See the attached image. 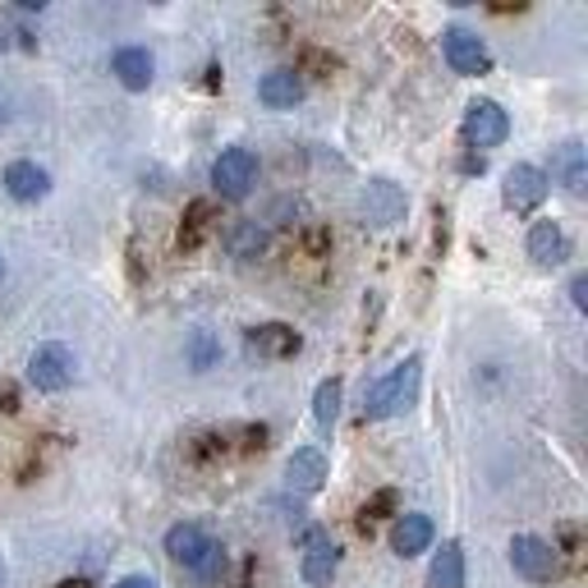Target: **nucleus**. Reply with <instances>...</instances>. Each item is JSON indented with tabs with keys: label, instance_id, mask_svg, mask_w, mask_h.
Instances as JSON below:
<instances>
[{
	"label": "nucleus",
	"instance_id": "1",
	"mask_svg": "<svg viewBox=\"0 0 588 588\" xmlns=\"http://www.w3.org/2000/svg\"><path fill=\"white\" fill-rule=\"evenodd\" d=\"M419 381H423V359H419V354H409L404 364H396L364 396V414L368 419H396V414H404V409L419 400Z\"/></svg>",
	"mask_w": 588,
	"mask_h": 588
},
{
	"label": "nucleus",
	"instance_id": "2",
	"mask_svg": "<svg viewBox=\"0 0 588 588\" xmlns=\"http://www.w3.org/2000/svg\"><path fill=\"white\" fill-rule=\"evenodd\" d=\"M166 556L175 561V566L198 570V575H208V579H217V575L225 570V552H221L198 524H175V529L166 533Z\"/></svg>",
	"mask_w": 588,
	"mask_h": 588
},
{
	"label": "nucleus",
	"instance_id": "3",
	"mask_svg": "<svg viewBox=\"0 0 588 588\" xmlns=\"http://www.w3.org/2000/svg\"><path fill=\"white\" fill-rule=\"evenodd\" d=\"M212 185H217V193L230 198V202L248 198V189L258 185V157H253L248 147H225L221 157L212 162Z\"/></svg>",
	"mask_w": 588,
	"mask_h": 588
},
{
	"label": "nucleus",
	"instance_id": "4",
	"mask_svg": "<svg viewBox=\"0 0 588 588\" xmlns=\"http://www.w3.org/2000/svg\"><path fill=\"white\" fill-rule=\"evenodd\" d=\"M29 381L37 391H65L74 381V354L56 341H46L29 354Z\"/></svg>",
	"mask_w": 588,
	"mask_h": 588
},
{
	"label": "nucleus",
	"instance_id": "5",
	"mask_svg": "<svg viewBox=\"0 0 588 588\" xmlns=\"http://www.w3.org/2000/svg\"><path fill=\"white\" fill-rule=\"evenodd\" d=\"M510 566H515V575H524L529 584H552L556 579V547L533 539V533H520L515 543H510Z\"/></svg>",
	"mask_w": 588,
	"mask_h": 588
},
{
	"label": "nucleus",
	"instance_id": "6",
	"mask_svg": "<svg viewBox=\"0 0 588 588\" xmlns=\"http://www.w3.org/2000/svg\"><path fill=\"white\" fill-rule=\"evenodd\" d=\"M506 134H510V120L497 101H488V97L469 101V111H465V143L469 147H497V143H506Z\"/></svg>",
	"mask_w": 588,
	"mask_h": 588
},
{
	"label": "nucleus",
	"instance_id": "7",
	"mask_svg": "<svg viewBox=\"0 0 588 588\" xmlns=\"http://www.w3.org/2000/svg\"><path fill=\"white\" fill-rule=\"evenodd\" d=\"M442 51H446V65L455 69V74H488L492 69V56H488V46H482V37L478 33H469V29H446L442 33Z\"/></svg>",
	"mask_w": 588,
	"mask_h": 588
},
{
	"label": "nucleus",
	"instance_id": "8",
	"mask_svg": "<svg viewBox=\"0 0 588 588\" xmlns=\"http://www.w3.org/2000/svg\"><path fill=\"white\" fill-rule=\"evenodd\" d=\"M501 198H506L510 212H533L547 198V175L539 166H529V162L510 166L506 170V185H501Z\"/></svg>",
	"mask_w": 588,
	"mask_h": 588
},
{
	"label": "nucleus",
	"instance_id": "9",
	"mask_svg": "<svg viewBox=\"0 0 588 588\" xmlns=\"http://www.w3.org/2000/svg\"><path fill=\"white\" fill-rule=\"evenodd\" d=\"M364 221L368 225H396L400 217H404V193H400V185H391V180H373L368 189H364Z\"/></svg>",
	"mask_w": 588,
	"mask_h": 588
},
{
	"label": "nucleus",
	"instance_id": "10",
	"mask_svg": "<svg viewBox=\"0 0 588 588\" xmlns=\"http://www.w3.org/2000/svg\"><path fill=\"white\" fill-rule=\"evenodd\" d=\"M529 258L539 267H561L570 258L566 230H561L556 221H533V230H529Z\"/></svg>",
	"mask_w": 588,
	"mask_h": 588
},
{
	"label": "nucleus",
	"instance_id": "11",
	"mask_svg": "<svg viewBox=\"0 0 588 588\" xmlns=\"http://www.w3.org/2000/svg\"><path fill=\"white\" fill-rule=\"evenodd\" d=\"M552 180L566 189V193H584V185H588V157H584V143L579 138H570V143H561L556 152H552Z\"/></svg>",
	"mask_w": 588,
	"mask_h": 588
},
{
	"label": "nucleus",
	"instance_id": "12",
	"mask_svg": "<svg viewBox=\"0 0 588 588\" xmlns=\"http://www.w3.org/2000/svg\"><path fill=\"white\" fill-rule=\"evenodd\" d=\"M299 570L313 588H331V579H336V570H341V547L331 539H322V533H309V552H303Z\"/></svg>",
	"mask_w": 588,
	"mask_h": 588
},
{
	"label": "nucleus",
	"instance_id": "13",
	"mask_svg": "<svg viewBox=\"0 0 588 588\" xmlns=\"http://www.w3.org/2000/svg\"><path fill=\"white\" fill-rule=\"evenodd\" d=\"M258 101L271 111H290L303 101V79H299V69H271L258 79Z\"/></svg>",
	"mask_w": 588,
	"mask_h": 588
},
{
	"label": "nucleus",
	"instance_id": "14",
	"mask_svg": "<svg viewBox=\"0 0 588 588\" xmlns=\"http://www.w3.org/2000/svg\"><path fill=\"white\" fill-rule=\"evenodd\" d=\"M326 478V455L318 446H299L290 459H286V482L290 492H318Z\"/></svg>",
	"mask_w": 588,
	"mask_h": 588
},
{
	"label": "nucleus",
	"instance_id": "15",
	"mask_svg": "<svg viewBox=\"0 0 588 588\" xmlns=\"http://www.w3.org/2000/svg\"><path fill=\"white\" fill-rule=\"evenodd\" d=\"M299 331L286 326V322H267V326H253L248 331V350L253 354H267V359H290V354H299Z\"/></svg>",
	"mask_w": 588,
	"mask_h": 588
},
{
	"label": "nucleus",
	"instance_id": "16",
	"mask_svg": "<svg viewBox=\"0 0 588 588\" xmlns=\"http://www.w3.org/2000/svg\"><path fill=\"white\" fill-rule=\"evenodd\" d=\"M152 69H157V65H152V56H147L143 46H120L115 56H111V74L130 92H147L152 88Z\"/></svg>",
	"mask_w": 588,
	"mask_h": 588
},
{
	"label": "nucleus",
	"instance_id": "17",
	"mask_svg": "<svg viewBox=\"0 0 588 588\" xmlns=\"http://www.w3.org/2000/svg\"><path fill=\"white\" fill-rule=\"evenodd\" d=\"M46 189H51V175L37 162H14L5 170V193L14 202H37V198H46Z\"/></svg>",
	"mask_w": 588,
	"mask_h": 588
},
{
	"label": "nucleus",
	"instance_id": "18",
	"mask_svg": "<svg viewBox=\"0 0 588 588\" xmlns=\"http://www.w3.org/2000/svg\"><path fill=\"white\" fill-rule=\"evenodd\" d=\"M212 221H217V208L208 198H193L189 208H185V221H180V235H175V244H180L185 253L202 248V240L212 235Z\"/></svg>",
	"mask_w": 588,
	"mask_h": 588
},
{
	"label": "nucleus",
	"instance_id": "19",
	"mask_svg": "<svg viewBox=\"0 0 588 588\" xmlns=\"http://www.w3.org/2000/svg\"><path fill=\"white\" fill-rule=\"evenodd\" d=\"M428 588H465V552H459V543H442V552L432 556Z\"/></svg>",
	"mask_w": 588,
	"mask_h": 588
},
{
	"label": "nucleus",
	"instance_id": "20",
	"mask_svg": "<svg viewBox=\"0 0 588 588\" xmlns=\"http://www.w3.org/2000/svg\"><path fill=\"white\" fill-rule=\"evenodd\" d=\"M428 543H432V520L428 515H400L396 520V529H391L396 556H419V552H428Z\"/></svg>",
	"mask_w": 588,
	"mask_h": 588
},
{
	"label": "nucleus",
	"instance_id": "21",
	"mask_svg": "<svg viewBox=\"0 0 588 588\" xmlns=\"http://www.w3.org/2000/svg\"><path fill=\"white\" fill-rule=\"evenodd\" d=\"M230 258H240V263H253V258H263L267 253V225L263 221H240L235 230H230Z\"/></svg>",
	"mask_w": 588,
	"mask_h": 588
},
{
	"label": "nucleus",
	"instance_id": "22",
	"mask_svg": "<svg viewBox=\"0 0 588 588\" xmlns=\"http://www.w3.org/2000/svg\"><path fill=\"white\" fill-rule=\"evenodd\" d=\"M341 396H345V391H341L336 377H326L322 387H318V396H313V419H318L322 432L336 428V419H341Z\"/></svg>",
	"mask_w": 588,
	"mask_h": 588
},
{
	"label": "nucleus",
	"instance_id": "23",
	"mask_svg": "<svg viewBox=\"0 0 588 588\" xmlns=\"http://www.w3.org/2000/svg\"><path fill=\"white\" fill-rule=\"evenodd\" d=\"M185 354H189V368H193V373H208V368L221 359V341L212 336V331H193Z\"/></svg>",
	"mask_w": 588,
	"mask_h": 588
},
{
	"label": "nucleus",
	"instance_id": "24",
	"mask_svg": "<svg viewBox=\"0 0 588 588\" xmlns=\"http://www.w3.org/2000/svg\"><path fill=\"white\" fill-rule=\"evenodd\" d=\"M396 510H400V492L396 488H377L368 501H364V510H359V529H368L373 520H387V515H396Z\"/></svg>",
	"mask_w": 588,
	"mask_h": 588
},
{
	"label": "nucleus",
	"instance_id": "25",
	"mask_svg": "<svg viewBox=\"0 0 588 588\" xmlns=\"http://www.w3.org/2000/svg\"><path fill=\"white\" fill-rule=\"evenodd\" d=\"M299 244H303V253H309V258H326V253H331V230H326V225H303Z\"/></svg>",
	"mask_w": 588,
	"mask_h": 588
},
{
	"label": "nucleus",
	"instance_id": "26",
	"mask_svg": "<svg viewBox=\"0 0 588 588\" xmlns=\"http://www.w3.org/2000/svg\"><path fill=\"white\" fill-rule=\"evenodd\" d=\"M299 65H303V69H313V74H318V79H326V74H331V69H336L341 60H336V56H331V51H303V56H299Z\"/></svg>",
	"mask_w": 588,
	"mask_h": 588
},
{
	"label": "nucleus",
	"instance_id": "27",
	"mask_svg": "<svg viewBox=\"0 0 588 588\" xmlns=\"http://www.w3.org/2000/svg\"><path fill=\"white\" fill-rule=\"evenodd\" d=\"M299 212H303V202H299V198H280L267 221H271V225H295V217H299Z\"/></svg>",
	"mask_w": 588,
	"mask_h": 588
},
{
	"label": "nucleus",
	"instance_id": "28",
	"mask_svg": "<svg viewBox=\"0 0 588 588\" xmlns=\"http://www.w3.org/2000/svg\"><path fill=\"white\" fill-rule=\"evenodd\" d=\"M0 409H5V414H19V387L14 381H0Z\"/></svg>",
	"mask_w": 588,
	"mask_h": 588
},
{
	"label": "nucleus",
	"instance_id": "29",
	"mask_svg": "<svg viewBox=\"0 0 588 588\" xmlns=\"http://www.w3.org/2000/svg\"><path fill=\"white\" fill-rule=\"evenodd\" d=\"M570 299H575V309H579V313L588 309V276H584V271L570 280Z\"/></svg>",
	"mask_w": 588,
	"mask_h": 588
},
{
	"label": "nucleus",
	"instance_id": "30",
	"mask_svg": "<svg viewBox=\"0 0 588 588\" xmlns=\"http://www.w3.org/2000/svg\"><path fill=\"white\" fill-rule=\"evenodd\" d=\"M115 588H157V584H152L147 575H130V579H120Z\"/></svg>",
	"mask_w": 588,
	"mask_h": 588
},
{
	"label": "nucleus",
	"instance_id": "31",
	"mask_svg": "<svg viewBox=\"0 0 588 588\" xmlns=\"http://www.w3.org/2000/svg\"><path fill=\"white\" fill-rule=\"evenodd\" d=\"M56 588H88V584H84V579H60Z\"/></svg>",
	"mask_w": 588,
	"mask_h": 588
},
{
	"label": "nucleus",
	"instance_id": "32",
	"mask_svg": "<svg viewBox=\"0 0 588 588\" xmlns=\"http://www.w3.org/2000/svg\"><path fill=\"white\" fill-rule=\"evenodd\" d=\"M0 588H5V566H0Z\"/></svg>",
	"mask_w": 588,
	"mask_h": 588
},
{
	"label": "nucleus",
	"instance_id": "33",
	"mask_svg": "<svg viewBox=\"0 0 588 588\" xmlns=\"http://www.w3.org/2000/svg\"><path fill=\"white\" fill-rule=\"evenodd\" d=\"M0 271H5V267H0Z\"/></svg>",
	"mask_w": 588,
	"mask_h": 588
}]
</instances>
